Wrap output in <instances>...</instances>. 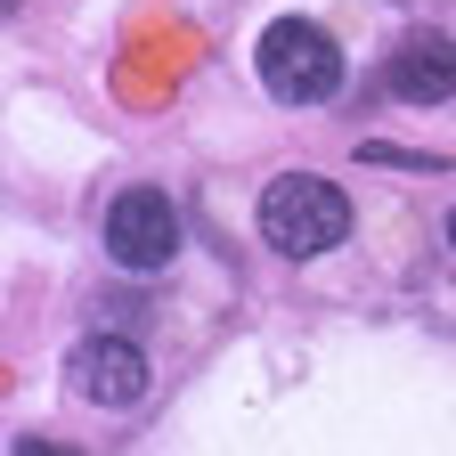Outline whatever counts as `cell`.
<instances>
[{
  "label": "cell",
  "mask_w": 456,
  "mask_h": 456,
  "mask_svg": "<svg viewBox=\"0 0 456 456\" xmlns=\"http://www.w3.org/2000/svg\"><path fill=\"white\" fill-rule=\"evenodd\" d=\"M17 456H74V448H57V440H17Z\"/></svg>",
  "instance_id": "6"
},
{
  "label": "cell",
  "mask_w": 456,
  "mask_h": 456,
  "mask_svg": "<svg viewBox=\"0 0 456 456\" xmlns=\"http://www.w3.org/2000/svg\"><path fill=\"white\" fill-rule=\"evenodd\" d=\"M448 245H456V212H448Z\"/></svg>",
  "instance_id": "7"
},
{
  "label": "cell",
  "mask_w": 456,
  "mask_h": 456,
  "mask_svg": "<svg viewBox=\"0 0 456 456\" xmlns=\"http://www.w3.org/2000/svg\"><path fill=\"white\" fill-rule=\"evenodd\" d=\"M342 237H351V196H342L334 180H318V171L269 180V196H261V245L269 253L310 261V253H334Z\"/></svg>",
  "instance_id": "1"
},
{
  "label": "cell",
  "mask_w": 456,
  "mask_h": 456,
  "mask_svg": "<svg viewBox=\"0 0 456 456\" xmlns=\"http://www.w3.org/2000/svg\"><path fill=\"white\" fill-rule=\"evenodd\" d=\"M261 90L285 106H318L342 90V49L310 25V17H277L261 33Z\"/></svg>",
  "instance_id": "2"
},
{
  "label": "cell",
  "mask_w": 456,
  "mask_h": 456,
  "mask_svg": "<svg viewBox=\"0 0 456 456\" xmlns=\"http://www.w3.org/2000/svg\"><path fill=\"white\" fill-rule=\"evenodd\" d=\"M456 90V49L448 33H408L391 49V98H408V106H440Z\"/></svg>",
  "instance_id": "5"
},
{
  "label": "cell",
  "mask_w": 456,
  "mask_h": 456,
  "mask_svg": "<svg viewBox=\"0 0 456 456\" xmlns=\"http://www.w3.org/2000/svg\"><path fill=\"white\" fill-rule=\"evenodd\" d=\"M106 253L123 269H163L180 253V212H171L163 188H123L106 204Z\"/></svg>",
  "instance_id": "3"
},
{
  "label": "cell",
  "mask_w": 456,
  "mask_h": 456,
  "mask_svg": "<svg viewBox=\"0 0 456 456\" xmlns=\"http://www.w3.org/2000/svg\"><path fill=\"white\" fill-rule=\"evenodd\" d=\"M66 391H82L90 408H139L147 399V359L123 334H90L66 351Z\"/></svg>",
  "instance_id": "4"
}]
</instances>
